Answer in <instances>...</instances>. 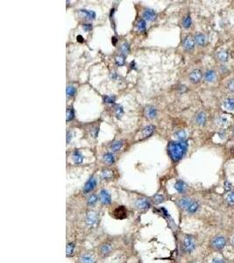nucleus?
<instances>
[{
    "instance_id": "4468645a",
    "label": "nucleus",
    "mask_w": 234,
    "mask_h": 263,
    "mask_svg": "<svg viewBox=\"0 0 234 263\" xmlns=\"http://www.w3.org/2000/svg\"><path fill=\"white\" fill-rule=\"evenodd\" d=\"M203 76V75L202 73L200 70H194L190 74H189V80L190 82L193 83H198L200 82Z\"/></svg>"
},
{
    "instance_id": "79ce46f5",
    "label": "nucleus",
    "mask_w": 234,
    "mask_h": 263,
    "mask_svg": "<svg viewBox=\"0 0 234 263\" xmlns=\"http://www.w3.org/2000/svg\"><path fill=\"white\" fill-rule=\"evenodd\" d=\"M226 201H227V203H228L230 205H234V191L230 192V193L227 195Z\"/></svg>"
},
{
    "instance_id": "cd10ccee",
    "label": "nucleus",
    "mask_w": 234,
    "mask_h": 263,
    "mask_svg": "<svg viewBox=\"0 0 234 263\" xmlns=\"http://www.w3.org/2000/svg\"><path fill=\"white\" fill-rule=\"evenodd\" d=\"M216 56H217L219 62H227V60L229 58V53L227 51H226V50H220V51H218V53H216Z\"/></svg>"
},
{
    "instance_id": "aec40b11",
    "label": "nucleus",
    "mask_w": 234,
    "mask_h": 263,
    "mask_svg": "<svg viewBox=\"0 0 234 263\" xmlns=\"http://www.w3.org/2000/svg\"><path fill=\"white\" fill-rule=\"evenodd\" d=\"M156 16H157V14H156L155 11L153 9H147L144 11L143 18L146 20L153 21L156 19Z\"/></svg>"
},
{
    "instance_id": "c03bdc74",
    "label": "nucleus",
    "mask_w": 234,
    "mask_h": 263,
    "mask_svg": "<svg viewBox=\"0 0 234 263\" xmlns=\"http://www.w3.org/2000/svg\"><path fill=\"white\" fill-rule=\"evenodd\" d=\"M227 90L231 92H234V79L231 80L227 83Z\"/></svg>"
},
{
    "instance_id": "4c0bfd02",
    "label": "nucleus",
    "mask_w": 234,
    "mask_h": 263,
    "mask_svg": "<svg viewBox=\"0 0 234 263\" xmlns=\"http://www.w3.org/2000/svg\"><path fill=\"white\" fill-rule=\"evenodd\" d=\"M119 50H120V52L122 53V54H123V55H125L126 53H128L129 50H130V47H129V44H128L127 42H124L123 44L120 46V48H119Z\"/></svg>"
},
{
    "instance_id": "5fc2aeb1",
    "label": "nucleus",
    "mask_w": 234,
    "mask_h": 263,
    "mask_svg": "<svg viewBox=\"0 0 234 263\" xmlns=\"http://www.w3.org/2000/svg\"><path fill=\"white\" fill-rule=\"evenodd\" d=\"M233 134H234V129H233Z\"/></svg>"
},
{
    "instance_id": "c85d7f7f",
    "label": "nucleus",
    "mask_w": 234,
    "mask_h": 263,
    "mask_svg": "<svg viewBox=\"0 0 234 263\" xmlns=\"http://www.w3.org/2000/svg\"><path fill=\"white\" fill-rule=\"evenodd\" d=\"M113 111L116 118L118 119H121L124 115V109L120 104H115L113 105Z\"/></svg>"
},
{
    "instance_id": "2eb2a0df",
    "label": "nucleus",
    "mask_w": 234,
    "mask_h": 263,
    "mask_svg": "<svg viewBox=\"0 0 234 263\" xmlns=\"http://www.w3.org/2000/svg\"><path fill=\"white\" fill-rule=\"evenodd\" d=\"M114 177V171L111 169H103L101 171V175H100V178L103 180V181H109L111 180Z\"/></svg>"
},
{
    "instance_id": "f8f14e48",
    "label": "nucleus",
    "mask_w": 234,
    "mask_h": 263,
    "mask_svg": "<svg viewBox=\"0 0 234 263\" xmlns=\"http://www.w3.org/2000/svg\"><path fill=\"white\" fill-rule=\"evenodd\" d=\"M210 245L213 248L219 250V249H222V248L225 247V246L226 245V239L223 236H217V237L212 238Z\"/></svg>"
},
{
    "instance_id": "7ed1b4c3",
    "label": "nucleus",
    "mask_w": 234,
    "mask_h": 263,
    "mask_svg": "<svg viewBox=\"0 0 234 263\" xmlns=\"http://www.w3.org/2000/svg\"><path fill=\"white\" fill-rule=\"evenodd\" d=\"M181 251L185 255H190L197 248V239L193 235L185 234L181 240Z\"/></svg>"
},
{
    "instance_id": "c9c22d12",
    "label": "nucleus",
    "mask_w": 234,
    "mask_h": 263,
    "mask_svg": "<svg viewBox=\"0 0 234 263\" xmlns=\"http://www.w3.org/2000/svg\"><path fill=\"white\" fill-rule=\"evenodd\" d=\"M66 93H67V97L68 98H72L74 97L75 93H76V89L75 87L73 85H68L67 89H66Z\"/></svg>"
},
{
    "instance_id": "2f4dec72",
    "label": "nucleus",
    "mask_w": 234,
    "mask_h": 263,
    "mask_svg": "<svg viewBox=\"0 0 234 263\" xmlns=\"http://www.w3.org/2000/svg\"><path fill=\"white\" fill-rule=\"evenodd\" d=\"M122 147H123V141H121V140H116V141H114V142L111 145L110 148H111V151H113V152H118V151H119V150L122 148Z\"/></svg>"
},
{
    "instance_id": "6e6552de",
    "label": "nucleus",
    "mask_w": 234,
    "mask_h": 263,
    "mask_svg": "<svg viewBox=\"0 0 234 263\" xmlns=\"http://www.w3.org/2000/svg\"><path fill=\"white\" fill-rule=\"evenodd\" d=\"M98 221V212H96L94 210H90L88 211L85 215V223L88 226L92 227L97 225V223Z\"/></svg>"
},
{
    "instance_id": "bb28decb",
    "label": "nucleus",
    "mask_w": 234,
    "mask_h": 263,
    "mask_svg": "<svg viewBox=\"0 0 234 263\" xmlns=\"http://www.w3.org/2000/svg\"><path fill=\"white\" fill-rule=\"evenodd\" d=\"M72 160L74 161L75 164H82L83 161V155L82 154V153L78 150H75L73 154H72Z\"/></svg>"
},
{
    "instance_id": "9b49d317",
    "label": "nucleus",
    "mask_w": 234,
    "mask_h": 263,
    "mask_svg": "<svg viewBox=\"0 0 234 263\" xmlns=\"http://www.w3.org/2000/svg\"><path fill=\"white\" fill-rule=\"evenodd\" d=\"M111 216L116 219H124L127 218V210L125 206H118L112 211Z\"/></svg>"
},
{
    "instance_id": "412c9836",
    "label": "nucleus",
    "mask_w": 234,
    "mask_h": 263,
    "mask_svg": "<svg viewBox=\"0 0 234 263\" xmlns=\"http://www.w3.org/2000/svg\"><path fill=\"white\" fill-rule=\"evenodd\" d=\"M223 108L226 111H233L234 110V98H227L222 102Z\"/></svg>"
},
{
    "instance_id": "473e14b6",
    "label": "nucleus",
    "mask_w": 234,
    "mask_h": 263,
    "mask_svg": "<svg viewBox=\"0 0 234 263\" xmlns=\"http://www.w3.org/2000/svg\"><path fill=\"white\" fill-rule=\"evenodd\" d=\"M174 135L177 139V141H186V132L184 130H178Z\"/></svg>"
},
{
    "instance_id": "603ef678",
    "label": "nucleus",
    "mask_w": 234,
    "mask_h": 263,
    "mask_svg": "<svg viewBox=\"0 0 234 263\" xmlns=\"http://www.w3.org/2000/svg\"><path fill=\"white\" fill-rule=\"evenodd\" d=\"M188 263H197V262H196V261H190V262H188Z\"/></svg>"
},
{
    "instance_id": "37998d69",
    "label": "nucleus",
    "mask_w": 234,
    "mask_h": 263,
    "mask_svg": "<svg viewBox=\"0 0 234 263\" xmlns=\"http://www.w3.org/2000/svg\"><path fill=\"white\" fill-rule=\"evenodd\" d=\"M98 132H99L98 126H95V127H92V128H91V136H92V137H94V138H97V136H98Z\"/></svg>"
},
{
    "instance_id": "dca6fc26",
    "label": "nucleus",
    "mask_w": 234,
    "mask_h": 263,
    "mask_svg": "<svg viewBox=\"0 0 234 263\" xmlns=\"http://www.w3.org/2000/svg\"><path fill=\"white\" fill-rule=\"evenodd\" d=\"M175 189L178 193L184 194L187 191L188 185L186 184V182H184L182 180H177L175 183Z\"/></svg>"
},
{
    "instance_id": "6ab92c4d",
    "label": "nucleus",
    "mask_w": 234,
    "mask_h": 263,
    "mask_svg": "<svg viewBox=\"0 0 234 263\" xmlns=\"http://www.w3.org/2000/svg\"><path fill=\"white\" fill-rule=\"evenodd\" d=\"M145 115L149 119H153L157 116V109L154 106L148 105L145 109Z\"/></svg>"
},
{
    "instance_id": "b1692460",
    "label": "nucleus",
    "mask_w": 234,
    "mask_h": 263,
    "mask_svg": "<svg viewBox=\"0 0 234 263\" xmlns=\"http://www.w3.org/2000/svg\"><path fill=\"white\" fill-rule=\"evenodd\" d=\"M196 123L198 126H204L207 121V117H206V114L203 112V111H200L198 112L196 116Z\"/></svg>"
},
{
    "instance_id": "5701e85b",
    "label": "nucleus",
    "mask_w": 234,
    "mask_h": 263,
    "mask_svg": "<svg viewBox=\"0 0 234 263\" xmlns=\"http://www.w3.org/2000/svg\"><path fill=\"white\" fill-rule=\"evenodd\" d=\"M194 38H195L196 44L199 47H204L207 43V37L203 33H197Z\"/></svg>"
},
{
    "instance_id": "4be33fe9",
    "label": "nucleus",
    "mask_w": 234,
    "mask_h": 263,
    "mask_svg": "<svg viewBox=\"0 0 234 263\" xmlns=\"http://www.w3.org/2000/svg\"><path fill=\"white\" fill-rule=\"evenodd\" d=\"M155 130V127L153 126H148L144 128L142 131L140 132V134H141V139H145V138H148L150 136L152 135L153 133V132Z\"/></svg>"
},
{
    "instance_id": "de8ad7c7",
    "label": "nucleus",
    "mask_w": 234,
    "mask_h": 263,
    "mask_svg": "<svg viewBox=\"0 0 234 263\" xmlns=\"http://www.w3.org/2000/svg\"><path fill=\"white\" fill-rule=\"evenodd\" d=\"M225 189L228 191V190H231V183L229 182L228 181L225 182Z\"/></svg>"
},
{
    "instance_id": "864d4df0",
    "label": "nucleus",
    "mask_w": 234,
    "mask_h": 263,
    "mask_svg": "<svg viewBox=\"0 0 234 263\" xmlns=\"http://www.w3.org/2000/svg\"><path fill=\"white\" fill-rule=\"evenodd\" d=\"M232 244H233V245H234V238H232Z\"/></svg>"
},
{
    "instance_id": "f3484780",
    "label": "nucleus",
    "mask_w": 234,
    "mask_h": 263,
    "mask_svg": "<svg viewBox=\"0 0 234 263\" xmlns=\"http://www.w3.org/2000/svg\"><path fill=\"white\" fill-rule=\"evenodd\" d=\"M98 201H99L98 196L95 193H91V194H89V196L87 197L86 204H87V206H89V207H95Z\"/></svg>"
},
{
    "instance_id": "0eeeda50",
    "label": "nucleus",
    "mask_w": 234,
    "mask_h": 263,
    "mask_svg": "<svg viewBox=\"0 0 234 263\" xmlns=\"http://www.w3.org/2000/svg\"><path fill=\"white\" fill-rule=\"evenodd\" d=\"M158 212H159V214H160L163 218L168 221V223H169V226H170V228L171 229H173V230H176L177 226H176V224L175 223V221H174V219L172 218V217L170 216V214H169V212L168 211V210L166 209V208H164V207H160V208H159L158 209Z\"/></svg>"
},
{
    "instance_id": "09e8293b",
    "label": "nucleus",
    "mask_w": 234,
    "mask_h": 263,
    "mask_svg": "<svg viewBox=\"0 0 234 263\" xmlns=\"http://www.w3.org/2000/svg\"><path fill=\"white\" fill-rule=\"evenodd\" d=\"M211 263H226L224 260L220 259V258H213Z\"/></svg>"
},
{
    "instance_id": "a211bd4d",
    "label": "nucleus",
    "mask_w": 234,
    "mask_h": 263,
    "mask_svg": "<svg viewBox=\"0 0 234 263\" xmlns=\"http://www.w3.org/2000/svg\"><path fill=\"white\" fill-rule=\"evenodd\" d=\"M203 78L206 82H214L217 78V73L214 70H206L205 73L203 74Z\"/></svg>"
},
{
    "instance_id": "20e7f679",
    "label": "nucleus",
    "mask_w": 234,
    "mask_h": 263,
    "mask_svg": "<svg viewBox=\"0 0 234 263\" xmlns=\"http://www.w3.org/2000/svg\"><path fill=\"white\" fill-rule=\"evenodd\" d=\"M114 250L113 244L110 241L102 243L98 248V255L100 258H106L112 254Z\"/></svg>"
},
{
    "instance_id": "1a4fd4ad",
    "label": "nucleus",
    "mask_w": 234,
    "mask_h": 263,
    "mask_svg": "<svg viewBox=\"0 0 234 263\" xmlns=\"http://www.w3.org/2000/svg\"><path fill=\"white\" fill-rule=\"evenodd\" d=\"M97 184H98L97 178L94 176L90 177L89 180L85 182V184L83 186V189H82L83 194H91V192H92L95 188L97 187Z\"/></svg>"
},
{
    "instance_id": "72a5a7b5",
    "label": "nucleus",
    "mask_w": 234,
    "mask_h": 263,
    "mask_svg": "<svg viewBox=\"0 0 234 263\" xmlns=\"http://www.w3.org/2000/svg\"><path fill=\"white\" fill-rule=\"evenodd\" d=\"M136 27H137V29L140 32H145L146 29H147V23H146L145 20L144 19H140L138 20V22H137V24H136Z\"/></svg>"
},
{
    "instance_id": "3c124183",
    "label": "nucleus",
    "mask_w": 234,
    "mask_h": 263,
    "mask_svg": "<svg viewBox=\"0 0 234 263\" xmlns=\"http://www.w3.org/2000/svg\"><path fill=\"white\" fill-rule=\"evenodd\" d=\"M112 41H113V44L114 45H116V42H117V40H116V38H112Z\"/></svg>"
},
{
    "instance_id": "423d86ee",
    "label": "nucleus",
    "mask_w": 234,
    "mask_h": 263,
    "mask_svg": "<svg viewBox=\"0 0 234 263\" xmlns=\"http://www.w3.org/2000/svg\"><path fill=\"white\" fill-rule=\"evenodd\" d=\"M78 261L79 263H97V259L94 254L90 251H86L79 255Z\"/></svg>"
},
{
    "instance_id": "ddd939ff",
    "label": "nucleus",
    "mask_w": 234,
    "mask_h": 263,
    "mask_svg": "<svg viewBox=\"0 0 234 263\" xmlns=\"http://www.w3.org/2000/svg\"><path fill=\"white\" fill-rule=\"evenodd\" d=\"M195 46H196V41H195V38L193 36L188 35L185 38L183 41V48L187 51H192L195 48Z\"/></svg>"
},
{
    "instance_id": "a878e982",
    "label": "nucleus",
    "mask_w": 234,
    "mask_h": 263,
    "mask_svg": "<svg viewBox=\"0 0 234 263\" xmlns=\"http://www.w3.org/2000/svg\"><path fill=\"white\" fill-rule=\"evenodd\" d=\"M115 160H116L115 155H114L112 153L109 152L103 154V161L104 162V163H106V164H109V165L114 164V163H115Z\"/></svg>"
},
{
    "instance_id": "c756f323",
    "label": "nucleus",
    "mask_w": 234,
    "mask_h": 263,
    "mask_svg": "<svg viewBox=\"0 0 234 263\" xmlns=\"http://www.w3.org/2000/svg\"><path fill=\"white\" fill-rule=\"evenodd\" d=\"M165 200H166V197L163 194L157 193L153 197V203L154 204H160L161 203H163Z\"/></svg>"
},
{
    "instance_id": "49530a36",
    "label": "nucleus",
    "mask_w": 234,
    "mask_h": 263,
    "mask_svg": "<svg viewBox=\"0 0 234 263\" xmlns=\"http://www.w3.org/2000/svg\"><path fill=\"white\" fill-rule=\"evenodd\" d=\"M72 139H73V132L71 131L68 132V133H67V143H70Z\"/></svg>"
},
{
    "instance_id": "39448f33",
    "label": "nucleus",
    "mask_w": 234,
    "mask_h": 263,
    "mask_svg": "<svg viewBox=\"0 0 234 263\" xmlns=\"http://www.w3.org/2000/svg\"><path fill=\"white\" fill-rule=\"evenodd\" d=\"M133 207L140 211H146L151 207V201L146 197H140L133 202Z\"/></svg>"
},
{
    "instance_id": "f03ea898",
    "label": "nucleus",
    "mask_w": 234,
    "mask_h": 263,
    "mask_svg": "<svg viewBox=\"0 0 234 263\" xmlns=\"http://www.w3.org/2000/svg\"><path fill=\"white\" fill-rule=\"evenodd\" d=\"M176 204L180 209L184 210L189 215H194L200 210V204L197 200H194L189 197H182L181 198H178Z\"/></svg>"
},
{
    "instance_id": "e433bc0d",
    "label": "nucleus",
    "mask_w": 234,
    "mask_h": 263,
    "mask_svg": "<svg viewBox=\"0 0 234 263\" xmlns=\"http://www.w3.org/2000/svg\"><path fill=\"white\" fill-rule=\"evenodd\" d=\"M74 117L75 111L73 107H69V108L67 109V117H66V120L69 122V121H70V120H72V119H74Z\"/></svg>"
},
{
    "instance_id": "8fccbe9b",
    "label": "nucleus",
    "mask_w": 234,
    "mask_h": 263,
    "mask_svg": "<svg viewBox=\"0 0 234 263\" xmlns=\"http://www.w3.org/2000/svg\"><path fill=\"white\" fill-rule=\"evenodd\" d=\"M76 39H77V41H79V42H83V41H84L83 37H82V35H78Z\"/></svg>"
},
{
    "instance_id": "58836bf2",
    "label": "nucleus",
    "mask_w": 234,
    "mask_h": 263,
    "mask_svg": "<svg viewBox=\"0 0 234 263\" xmlns=\"http://www.w3.org/2000/svg\"><path fill=\"white\" fill-rule=\"evenodd\" d=\"M116 64L118 66H124L125 63V55L123 54H119L118 56H116L115 58Z\"/></svg>"
},
{
    "instance_id": "f257e3e1",
    "label": "nucleus",
    "mask_w": 234,
    "mask_h": 263,
    "mask_svg": "<svg viewBox=\"0 0 234 263\" xmlns=\"http://www.w3.org/2000/svg\"><path fill=\"white\" fill-rule=\"evenodd\" d=\"M187 149L188 144L186 141H171L168 146V153L174 162H177L182 159Z\"/></svg>"
},
{
    "instance_id": "ea45409f",
    "label": "nucleus",
    "mask_w": 234,
    "mask_h": 263,
    "mask_svg": "<svg viewBox=\"0 0 234 263\" xmlns=\"http://www.w3.org/2000/svg\"><path fill=\"white\" fill-rule=\"evenodd\" d=\"M191 23H192V21H191V18H190L189 15H187V16L185 17L184 19H183V21H182V25H183V27H184V28L188 29L190 27Z\"/></svg>"
},
{
    "instance_id": "393cba45",
    "label": "nucleus",
    "mask_w": 234,
    "mask_h": 263,
    "mask_svg": "<svg viewBox=\"0 0 234 263\" xmlns=\"http://www.w3.org/2000/svg\"><path fill=\"white\" fill-rule=\"evenodd\" d=\"M78 13L82 17L88 20H95L96 19V13L93 11H89V10H79Z\"/></svg>"
},
{
    "instance_id": "7c9ffc66",
    "label": "nucleus",
    "mask_w": 234,
    "mask_h": 263,
    "mask_svg": "<svg viewBox=\"0 0 234 263\" xmlns=\"http://www.w3.org/2000/svg\"><path fill=\"white\" fill-rule=\"evenodd\" d=\"M75 249V244L74 242H69L67 244V247H66V255L67 257H70L72 256L74 254Z\"/></svg>"
},
{
    "instance_id": "f704fd0d",
    "label": "nucleus",
    "mask_w": 234,
    "mask_h": 263,
    "mask_svg": "<svg viewBox=\"0 0 234 263\" xmlns=\"http://www.w3.org/2000/svg\"><path fill=\"white\" fill-rule=\"evenodd\" d=\"M216 123H217V125H218V126H220V127H225V126H227L228 121H227V119H226V118L222 117V116H219V117H218L217 119H216Z\"/></svg>"
},
{
    "instance_id": "a19ab883",
    "label": "nucleus",
    "mask_w": 234,
    "mask_h": 263,
    "mask_svg": "<svg viewBox=\"0 0 234 263\" xmlns=\"http://www.w3.org/2000/svg\"><path fill=\"white\" fill-rule=\"evenodd\" d=\"M103 98V102L106 104H113L116 100V98L114 96H110V95H105Z\"/></svg>"
},
{
    "instance_id": "a18cd8bd",
    "label": "nucleus",
    "mask_w": 234,
    "mask_h": 263,
    "mask_svg": "<svg viewBox=\"0 0 234 263\" xmlns=\"http://www.w3.org/2000/svg\"><path fill=\"white\" fill-rule=\"evenodd\" d=\"M82 28L85 32H90L92 29V25L91 24H83L82 25Z\"/></svg>"
},
{
    "instance_id": "9d476101",
    "label": "nucleus",
    "mask_w": 234,
    "mask_h": 263,
    "mask_svg": "<svg viewBox=\"0 0 234 263\" xmlns=\"http://www.w3.org/2000/svg\"><path fill=\"white\" fill-rule=\"evenodd\" d=\"M99 202L103 205H110L111 204V194L107 191L106 189H101L98 194Z\"/></svg>"
}]
</instances>
